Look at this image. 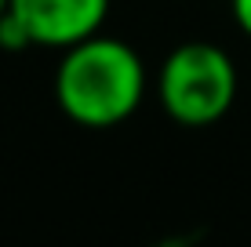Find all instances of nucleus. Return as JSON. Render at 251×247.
<instances>
[{"instance_id":"2","label":"nucleus","mask_w":251,"mask_h":247,"mask_svg":"<svg viewBox=\"0 0 251 247\" xmlns=\"http://www.w3.org/2000/svg\"><path fill=\"white\" fill-rule=\"evenodd\" d=\"M160 109L182 127H207L237 102V66L219 44L189 40L160 62L157 73Z\"/></svg>"},{"instance_id":"5","label":"nucleus","mask_w":251,"mask_h":247,"mask_svg":"<svg viewBox=\"0 0 251 247\" xmlns=\"http://www.w3.org/2000/svg\"><path fill=\"white\" fill-rule=\"evenodd\" d=\"M229 11H233V22L240 25V33L251 37V0H229Z\"/></svg>"},{"instance_id":"1","label":"nucleus","mask_w":251,"mask_h":247,"mask_svg":"<svg viewBox=\"0 0 251 247\" xmlns=\"http://www.w3.org/2000/svg\"><path fill=\"white\" fill-rule=\"evenodd\" d=\"M142 55L117 37H95L62 51L55 69V102L80 127H117L146 98Z\"/></svg>"},{"instance_id":"6","label":"nucleus","mask_w":251,"mask_h":247,"mask_svg":"<svg viewBox=\"0 0 251 247\" xmlns=\"http://www.w3.org/2000/svg\"><path fill=\"white\" fill-rule=\"evenodd\" d=\"M7 11V0H0V15H4Z\"/></svg>"},{"instance_id":"4","label":"nucleus","mask_w":251,"mask_h":247,"mask_svg":"<svg viewBox=\"0 0 251 247\" xmlns=\"http://www.w3.org/2000/svg\"><path fill=\"white\" fill-rule=\"evenodd\" d=\"M25 47H33L25 25L15 19L11 11H4L0 15V51H25Z\"/></svg>"},{"instance_id":"3","label":"nucleus","mask_w":251,"mask_h":247,"mask_svg":"<svg viewBox=\"0 0 251 247\" xmlns=\"http://www.w3.org/2000/svg\"><path fill=\"white\" fill-rule=\"evenodd\" d=\"M7 11L25 25L33 47L66 51L102 29L109 0H7Z\"/></svg>"}]
</instances>
